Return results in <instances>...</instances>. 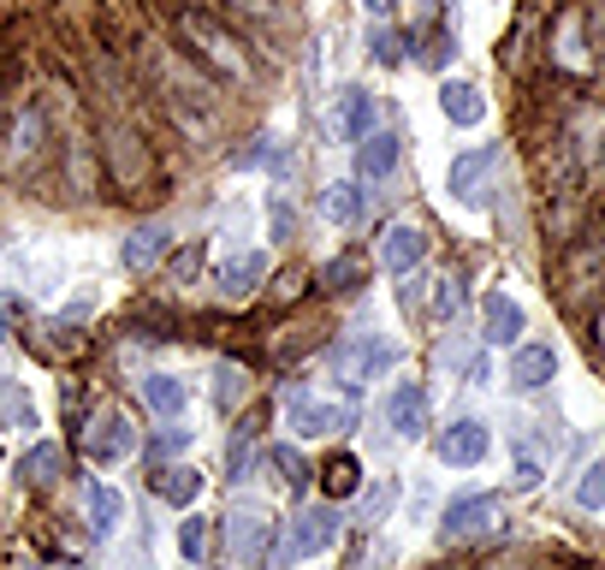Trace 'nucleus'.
I'll return each instance as SVG.
<instances>
[{
    "instance_id": "7c9ffc66",
    "label": "nucleus",
    "mask_w": 605,
    "mask_h": 570,
    "mask_svg": "<svg viewBox=\"0 0 605 570\" xmlns=\"http://www.w3.org/2000/svg\"><path fill=\"white\" fill-rule=\"evenodd\" d=\"M541 470H546V452H534V440L523 434V440H516V488H534Z\"/></svg>"
},
{
    "instance_id": "6e6552de",
    "label": "nucleus",
    "mask_w": 605,
    "mask_h": 570,
    "mask_svg": "<svg viewBox=\"0 0 605 570\" xmlns=\"http://www.w3.org/2000/svg\"><path fill=\"white\" fill-rule=\"evenodd\" d=\"M493 167H498V143H481V149H470V154H457L452 172H445V190H452V197H463V202H481V184L493 179Z\"/></svg>"
},
{
    "instance_id": "79ce46f5",
    "label": "nucleus",
    "mask_w": 605,
    "mask_h": 570,
    "mask_svg": "<svg viewBox=\"0 0 605 570\" xmlns=\"http://www.w3.org/2000/svg\"><path fill=\"white\" fill-rule=\"evenodd\" d=\"M440 570H463V564H440Z\"/></svg>"
},
{
    "instance_id": "c03bdc74",
    "label": "nucleus",
    "mask_w": 605,
    "mask_h": 570,
    "mask_svg": "<svg viewBox=\"0 0 605 570\" xmlns=\"http://www.w3.org/2000/svg\"><path fill=\"white\" fill-rule=\"evenodd\" d=\"M427 7H434V0H427Z\"/></svg>"
},
{
    "instance_id": "a19ab883",
    "label": "nucleus",
    "mask_w": 605,
    "mask_h": 570,
    "mask_svg": "<svg viewBox=\"0 0 605 570\" xmlns=\"http://www.w3.org/2000/svg\"><path fill=\"white\" fill-rule=\"evenodd\" d=\"M7 327H12V316H7V303H0V339H7Z\"/></svg>"
},
{
    "instance_id": "9d476101",
    "label": "nucleus",
    "mask_w": 605,
    "mask_h": 570,
    "mask_svg": "<svg viewBox=\"0 0 605 570\" xmlns=\"http://www.w3.org/2000/svg\"><path fill=\"white\" fill-rule=\"evenodd\" d=\"M369 131H374V96L351 83V90H339V108H333V143H362Z\"/></svg>"
},
{
    "instance_id": "aec40b11",
    "label": "nucleus",
    "mask_w": 605,
    "mask_h": 570,
    "mask_svg": "<svg viewBox=\"0 0 605 570\" xmlns=\"http://www.w3.org/2000/svg\"><path fill=\"white\" fill-rule=\"evenodd\" d=\"M60 470H65V452H60L54 440L30 446V452L19 458V481H24V488H48V481H54Z\"/></svg>"
},
{
    "instance_id": "5701e85b",
    "label": "nucleus",
    "mask_w": 605,
    "mask_h": 570,
    "mask_svg": "<svg viewBox=\"0 0 605 570\" xmlns=\"http://www.w3.org/2000/svg\"><path fill=\"white\" fill-rule=\"evenodd\" d=\"M587 238H594V244H582L576 256H569V291H594V280H599V273H605V227L599 232H587Z\"/></svg>"
},
{
    "instance_id": "f704fd0d",
    "label": "nucleus",
    "mask_w": 605,
    "mask_h": 570,
    "mask_svg": "<svg viewBox=\"0 0 605 570\" xmlns=\"http://www.w3.org/2000/svg\"><path fill=\"white\" fill-rule=\"evenodd\" d=\"M434 309H440L445 321H452L457 309H463V286H457V280H440V286H434Z\"/></svg>"
},
{
    "instance_id": "423d86ee",
    "label": "nucleus",
    "mask_w": 605,
    "mask_h": 570,
    "mask_svg": "<svg viewBox=\"0 0 605 570\" xmlns=\"http://www.w3.org/2000/svg\"><path fill=\"white\" fill-rule=\"evenodd\" d=\"M285 417H291V434L298 440H333L339 428H356V417H344V410L326 404V399H309V392L303 399H291Z\"/></svg>"
},
{
    "instance_id": "0eeeda50",
    "label": "nucleus",
    "mask_w": 605,
    "mask_h": 570,
    "mask_svg": "<svg viewBox=\"0 0 605 570\" xmlns=\"http://www.w3.org/2000/svg\"><path fill=\"white\" fill-rule=\"evenodd\" d=\"M42 149H48V113H42V101H24L19 119L7 126V161L12 167H30Z\"/></svg>"
},
{
    "instance_id": "39448f33",
    "label": "nucleus",
    "mask_w": 605,
    "mask_h": 570,
    "mask_svg": "<svg viewBox=\"0 0 605 570\" xmlns=\"http://www.w3.org/2000/svg\"><path fill=\"white\" fill-rule=\"evenodd\" d=\"M493 452V434H487V422H475V417H463V422H452L445 434L434 440V458L440 463H452V470H475L481 458Z\"/></svg>"
},
{
    "instance_id": "e433bc0d",
    "label": "nucleus",
    "mask_w": 605,
    "mask_h": 570,
    "mask_svg": "<svg viewBox=\"0 0 605 570\" xmlns=\"http://www.w3.org/2000/svg\"><path fill=\"white\" fill-rule=\"evenodd\" d=\"M273 161V137H255V149L238 154V167H268Z\"/></svg>"
},
{
    "instance_id": "1a4fd4ad",
    "label": "nucleus",
    "mask_w": 605,
    "mask_h": 570,
    "mask_svg": "<svg viewBox=\"0 0 605 570\" xmlns=\"http://www.w3.org/2000/svg\"><path fill=\"white\" fill-rule=\"evenodd\" d=\"M386 422L397 428V440H422L427 434V392L416 380H397L386 392Z\"/></svg>"
},
{
    "instance_id": "f8f14e48",
    "label": "nucleus",
    "mask_w": 605,
    "mask_h": 570,
    "mask_svg": "<svg viewBox=\"0 0 605 570\" xmlns=\"http://www.w3.org/2000/svg\"><path fill=\"white\" fill-rule=\"evenodd\" d=\"M397 161H404V137L397 131H369L356 143V172L362 179H392Z\"/></svg>"
},
{
    "instance_id": "72a5a7b5",
    "label": "nucleus",
    "mask_w": 605,
    "mask_h": 570,
    "mask_svg": "<svg viewBox=\"0 0 605 570\" xmlns=\"http://www.w3.org/2000/svg\"><path fill=\"white\" fill-rule=\"evenodd\" d=\"M404 48H410V37H392V30H380V37H374V60H380V66H397V60H404Z\"/></svg>"
},
{
    "instance_id": "a878e982",
    "label": "nucleus",
    "mask_w": 605,
    "mask_h": 570,
    "mask_svg": "<svg viewBox=\"0 0 605 570\" xmlns=\"http://www.w3.org/2000/svg\"><path fill=\"white\" fill-rule=\"evenodd\" d=\"M321 481H326V493H333V499H344V493H356V488H362V463H356L351 452H339V458L321 470Z\"/></svg>"
},
{
    "instance_id": "4468645a",
    "label": "nucleus",
    "mask_w": 605,
    "mask_h": 570,
    "mask_svg": "<svg viewBox=\"0 0 605 570\" xmlns=\"http://www.w3.org/2000/svg\"><path fill=\"white\" fill-rule=\"evenodd\" d=\"M481 321H487V344L523 339V303H516L511 291H487V298H481Z\"/></svg>"
},
{
    "instance_id": "f03ea898",
    "label": "nucleus",
    "mask_w": 605,
    "mask_h": 570,
    "mask_svg": "<svg viewBox=\"0 0 605 570\" xmlns=\"http://www.w3.org/2000/svg\"><path fill=\"white\" fill-rule=\"evenodd\" d=\"M95 143H101V167H108L119 197H149V184L161 179V161H154V149L143 137H137L125 119H101Z\"/></svg>"
},
{
    "instance_id": "7ed1b4c3",
    "label": "nucleus",
    "mask_w": 605,
    "mask_h": 570,
    "mask_svg": "<svg viewBox=\"0 0 605 570\" xmlns=\"http://www.w3.org/2000/svg\"><path fill=\"white\" fill-rule=\"evenodd\" d=\"M339 541V511L333 506H315V511H298L291 517V534H285V547H280V570H291L298 559H315V552H326Z\"/></svg>"
},
{
    "instance_id": "ddd939ff",
    "label": "nucleus",
    "mask_w": 605,
    "mask_h": 570,
    "mask_svg": "<svg viewBox=\"0 0 605 570\" xmlns=\"http://www.w3.org/2000/svg\"><path fill=\"white\" fill-rule=\"evenodd\" d=\"M167 244H172V227L167 220H143L131 238H125V250H119V262H125L131 273H143V268H154L167 256Z\"/></svg>"
},
{
    "instance_id": "58836bf2",
    "label": "nucleus",
    "mask_w": 605,
    "mask_h": 570,
    "mask_svg": "<svg viewBox=\"0 0 605 570\" xmlns=\"http://www.w3.org/2000/svg\"><path fill=\"white\" fill-rule=\"evenodd\" d=\"M184 428H172V434H161V440H154V458H161V452H184Z\"/></svg>"
},
{
    "instance_id": "a211bd4d",
    "label": "nucleus",
    "mask_w": 605,
    "mask_h": 570,
    "mask_svg": "<svg viewBox=\"0 0 605 570\" xmlns=\"http://www.w3.org/2000/svg\"><path fill=\"white\" fill-rule=\"evenodd\" d=\"M321 209H326L333 227H362V214H369V190L351 184V179H339V184H326Z\"/></svg>"
},
{
    "instance_id": "2f4dec72",
    "label": "nucleus",
    "mask_w": 605,
    "mask_h": 570,
    "mask_svg": "<svg viewBox=\"0 0 605 570\" xmlns=\"http://www.w3.org/2000/svg\"><path fill=\"white\" fill-rule=\"evenodd\" d=\"M362 286V262L356 256H339L333 268H326V291H356Z\"/></svg>"
},
{
    "instance_id": "473e14b6",
    "label": "nucleus",
    "mask_w": 605,
    "mask_h": 570,
    "mask_svg": "<svg viewBox=\"0 0 605 570\" xmlns=\"http://www.w3.org/2000/svg\"><path fill=\"white\" fill-rule=\"evenodd\" d=\"M427 66H434V72H445V66L457 60V42H452V30H434V37H427V54H422Z\"/></svg>"
},
{
    "instance_id": "c85d7f7f",
    "label": "nucleus",
    "mask_w": 605,
    "mask_h": 570,
    "mask_svg": "<svg viewBox=\"0 0 605 570\" xmlns=\"http://www.w3.org/2000/svg\"><path fill=\"white\" fill-rule=\"evenodd\" d=\"M238 399H244V369H238V362H220L214 369V404L232 410Z\"/></svg>"
},
{
    "instance_id": "6ab92c4d",
    "label": "nucleus",
    "mask_w": 605,
    "mask_h": 570,
    "mask_svg": "<svg viewBox=\"0 0 605 570\" xmlns=\"http://www.w3.org/2000/svg\"><path fill=\"white\" fill-rule=\"evenodd\" d=\"M262 273H268V256H262V250H244V256H232V262L220 268L214 280H220V291H226V298H250V291L262 286Z\"/></svg>"
},
{
    "instance_id": "37998d69",
    "label": "nucleus",
    "mask_w": 605,
    "mask_h": 570,
    "mask_svg": "<svg viewBox=\"0 0 605 570\" xmlns=\"http://www.w3.org/2000/svg\"><path fill=\"white\" fill-rule=\"evenodd\" d=\"M0 119H7V101H0Z\"/></svg>"
},
{
    "instance_id": "4c0bfd02",
    "label": "nucleus",
    "mask_w": 605,
    "mask_h": 570,
    "mask_svg": "<svg viewBox=\"0 0 605 570\" xmlns=\"http://www.w3.org/2000/svg\"><path fill=\"white\" fill-rule=\"evenodd\" d=\"M196 262H202V244H190L179 262H172V273H179V280H190V273H196Z\"/></svg>"
},
{
    "instance_id": "cd10ccee",
    "label": "nucleus",
    "mask_w": 605,
    "mask_h": 570,
    "mask_svg": "<svg viewBox=\"0 0 605 570\" xmlns=\"http://www.w3.org/2000/svg\"><path fill=\"white\" fill-rule=\"evenodd\" d=\"M179 552L190 564L209 559V517H184V523H179Z\"/></svg>"
},
{
    "instance_id": "9b49d317",
    "label": "nucleus",
    "mask_w": 605,
    "mask_h": 570,
    "mask_svg": "<svg viewBox=\"0 0 605 570\" xmlns=\"http://www.w3.org/2000/svg\"><path fill=\"white\" fill-rule=\"evenodd\" d=\"M487 523H498V499L493 493H470V499H452V506H445L440 534H445V541H463V534H475Z\"/></svg>"
},
{
    "instance_id": "412c9836",
    "label": "nucleus",
    "mask_w": 605,
    "mask_h": 570,
    "mask_svg": "<svg viewBox=\"0 0 605 570\" xmlns=\"http://www.w3.org/2000/svg\"><path fill=\"white\" fill-rule=\"evenodd\" d=\"M262 541H268V517L262 511H238L232 517V552H238V564L262 559Z\"/></svg>"
},
{
    "instance_id": "c9c22d12",
    "label": "nucleus",
    "mask_w": 605,
    "mask_h": 570,
    "mask_svg": "<svg viewBox=\"0 0 605 570\" xmlns=\"http://www.w3.org/2000/svg\"><path fill=\"white\" fill-rule=\"evenodd\" d=\"M220 7H232L238 19H273V0H220Z\"/></svg>"
},
{
    "instance_id": "20e7f679",
    "label": "nucleus",
    "mask_w": 605,
    "mask_h": 570,
    "mask_svg": "<svg viewBox=\"0 0 605 570\" xmlns=\"http://www.w3.org/2000/svg\"><path fill=\"white\" fill-rule=\"evenodd\" d=\"M83 452H90L101 470H108V463H125L131 452H137V428H131V417L125 410H95L90 417V434H83Z\"/></svg>"
},
{
    "instance_id": "393cba45",
    "label": "nucleus",
    "mask_w": 605,
    "mask_h": 570,
    "mask_svg": "<svg viewBox=\"0 0 605 570\" xmlns=\"http://www.w3.org/2000/svg\"><path fill=\"white\" fill-rule=\"evenodd\" d=\"M154 493H161L167 506H190V499L202 493V476L196 470H167V476H154Z\"/></svg>"
},
{
    "instance_id": "2eb2a0df",
    "label": "nucleus",
    "mask_w": 605,
    "mask_h": 570,
    "mask_svg": "<svg viewBox=\"0 0 605 570\" xmlns=\"http://www.w3.org/2000/svg\"><path fill=\"white\" fill-rule=\"evenodd\" d=\"M422 256H427V232L422 227H386V238H380V262H386V273L422 268Z\"/></svg>"
},
{
    "instance_id": "bb28decb",
    "label": "nucleus",
    "mask_w": 605,
    "mask_h": 570,
    "mask_svg": "<svg viewBox=\"0 0 605 570\" xmlns=\"http://www.w3.org/2000/svg\"><path fill=\"white\" fill-rule=\"evenodd\" d=\"M268 463H273V470H280V481H285V488H309V463L298 458V446H273V452H268Z\"/></svg>"
},
{
    "instance_id": "c756f323",
    "label": "nucleus",
    "mask_w": 605,
    "mask_h": 570,
    "mask_svg": "<svg viewBox=\"0 0 605 570\" xmlns=\"http://www.w3.org/2000/svg\"><path fill=\"white\" fill-rule=\"evenodd\" d=\"M576 506H582V511H599V506H605V458L587 463V476L576 481Z\"/></svg>"
},
{
    "instance_id": "f3484780",
    "label": "nucleus",
    "mask_w": 605,
    "mask_h": 570,
    "mask_svg": "<svg viewBox=\"0 0 605 570\" xmlns=\"http://www.w3.org/2000/svg\"><path fill=\"white\" fill-rule=\"evenodd\" d=\"M440 113L452 119V126H481L487 119V96L475 90V83H440Z\"/></svg>"
},
{
    "instance_id": "b1692460",
    "label": "nucleus",
    "mask_w": 605,
    "mask_h": 570,
    "mask_svg": "<svg viewBox=\"0 0 605 570\" xmlns=\"http://www.w3.org/2000/svg\"><path fill=\"white\" fill-rule=\"evenodd\" d=\"M143 399H149L154 417H179L190 392H184V380H179V374H149V380H143Z\"/></svg>"
},
{
    "instance_id": "f257e3e1",
    "label": "nucleus",
    "mask_w": 605,
    "mask_h": 570,
    "mask_svg": "<svg viewBox=\"0 0 605 570\" xmlns=\"http://www.w3.org/2000/svg\"><path fill=\"white\" fill-rule=\"evenodd\" d=\"M179 37L190 42V54L209 66L214 78H226V83H255L250 48H244V37H238V30L220 24V12H209V7H179Z\"/></svg>"
},
{
    "instance_id": "4be33fe9",
    "label": "nucleus",
    "mask_w": 605,
    "mask_h": 570,
    "mask_svg": "<svg viewBox=\"0 0 605 570\" xmlns=\"http://www.w3.org/2000/svg\"><path fill=\"white\" fill-rule=\"evenodd\" d=\"M119 523H125V493L108 488V481H95V488H90V529L95 534H113Z\"/></svg>"
},
{
    "instance_id": "ea45409f",
    "label": "nucleus",
    "mask_w": 605,
    "mask_h": 570,
    "mask_svg": "<svg viewBox=\"0 0 605 570\" xmlns=\"http://www.w3.org/2000/svg\"><path fill=\"white\" fill-rule=\"evenodd\" d=\"M244 458H250V428H244V434H238V440H232V476H238V470H244Z\"/></svg>"
},
{
    "instance_id": "dca6fc26",
    "label": "nucleus",
    "mask_w": 605,
    "mask_h": 570,
    "mask_svg": "<svg viewBox=\"0 0 605 570\" xmlns=\"http://www.w3.org/2000/svg\"><path fill=\"white\" fill-rule=\"evenodd\" d=\"M552 374H558V357H552V344H516V357H511V387L541 392Z\"/></svg>"
}]
</instances>
